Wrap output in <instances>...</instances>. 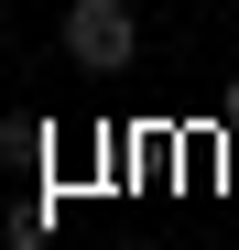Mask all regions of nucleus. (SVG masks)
<instances>
[{"instance_id":"obj_2","label":"nucleus","mask_w":239,"mask_h":250,"mask_svg":"<svg viewBox=\"0 0 239 250\" xmlns=\"http://www.w3.org/2000/svg\"><path fill=\"white\" fill-rule=\"evenodd\" d=\"M218 120H228V142H239V76H228V87H218Z\"/></svg>"},{"instance_id":"obj_1","label":"nucleus","mask_w":239,"mask_h":250,"mask_svg":"<svg viewBox=\"0 0 239 250\" xmlns=\"http://www.w3.org/2000/svg\"><path fill=\"white\" fill-rule=\"evenodd\" d=\"M65 65H141V22H131V0H65Z\"/></svg>"}]
</instances>
